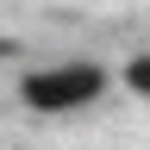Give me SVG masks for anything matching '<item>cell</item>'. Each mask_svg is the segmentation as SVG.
I'll list each match as a JSON object with an SVG mask.
<instances>
[{"instance_id":"cell-1","label":"cell","mask_w":150,"mask_h":150,"mask_svg":"<svg viewBox=\"0 0 150 150\" xmlns=\"http://www.w3.org/2000/svg\"><path fill=\"white\" fill-rule=\"evenodd\" d=\"M100 88H106V75H100V69H88V63H69V69L25 75V100H31L38 112H69V106H88Z\"/></svg>"},{"instance_id":"cell-2","label":"cell","mask_w":150,"mask_h":150,"mask_svg":"<svg viewBox=\"0 0 150 150\" xmlns=\"http://www.w3.org/2000/svg\"><path fill=\"white\" fill-rule=\"evenodd\" d=\"M131 88L150 94V56H138V63H131Z\"/></svg>"}]
</instances>
